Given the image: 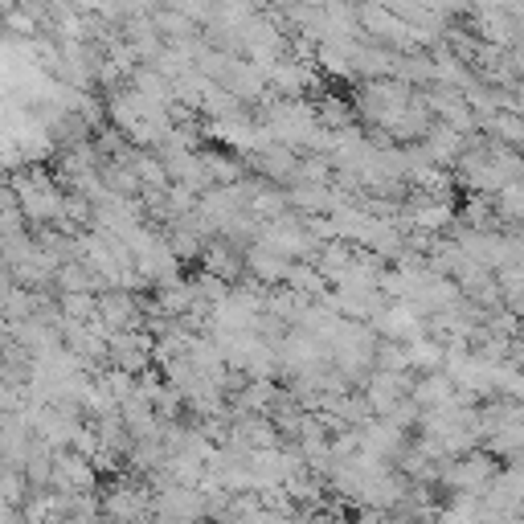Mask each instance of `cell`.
<instances>
[{"label":"cell","mask_w":524,"mask_h":524,"mask_svg":"<svg viewBox=\"0 0 524 524\" xmlns=\"http://www.w3.org/2000/svg\"><path fill=\"white\" fill-rule=\"evenodd\" d=\"M496 459L488 451H467L463 459H447L439 467V484H447L455 496H479L496 479Z\"/></svg>","instance_id":"1"},{"label":"cell","mask_w":524,"mask_h":524,"mask_svg":"<svg viewBox=\"0 0 524 524\" xmlns=\"http://www.w3.org/2000/svg\"><path fill=\"white\" fill-rule=\"evenodd\" d=\"M295 160L299 152L283 148V144H267L258 152V172H262V181H271V185H291V172H295Z\"/></svg>","instance_id":"3"},{"label":"cell","mask_w":524,"mask_h":524,"mask_svg":"<svg viewBox=\"0 0 524 524\" xmlns=\"http://www.w3.org/2000/svg\"><path fill=\"white\" fill-rule=\"evenodd\" d=\"M402 353H406V369H410V373H439L447 348H443L439 340H430V336H418V340L402 344Z\"/></svg>","instance_id":"4"},{"label":"cell","mask_w":524,"mask_h":524,"mask_svg":"<svg viewBox=\"0 0 524 524\" xmlns=\"http://www.w3.org/2000/svg\"><path fill=\"white\" fill-rule=\"evenodd\" d=\"M410 385H414V373H369L361 398L373 418H385L393 406L410 398Z\"/></svg>","instance_id":"2"}]
</instances>
